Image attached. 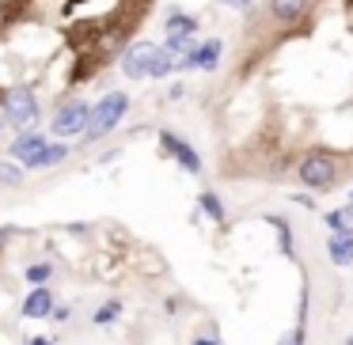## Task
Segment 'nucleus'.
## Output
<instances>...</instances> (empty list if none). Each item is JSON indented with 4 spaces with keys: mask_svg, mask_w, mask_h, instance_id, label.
Wrapping results in <instances>:
<instances>
[{
    "mask_svg": "<svg viewBox=\"0 0 353 345\" xmlns=\"http://www.w3.org/2000/svg\"><path fill=\"white\" fill-rule=\"evenodd\" d=\"M54 311V296L46 292V284H39V289L27 296V304H23V315L27 319H46V315Z\"/></svg>",
    "mask_w": 353,
    "mask_h": 345,
    "instance_id": "nucleus-9",
    "label": "nucleus"
},
{
    "mask_svg": "<svg viewBox=\"0 0 353 345\" xmlns=\"http://www.w3.org/2000/svg\"><path fill=\"white\" fill-rule=\"evenodd\" d=\"M27 281H31L34 289H39V284H46L50 281V266H46V262H42V266H31V269H27Z\"/></svg>",
    "mask_w": 353,
    "mask_h": 345,
    "instance_id": "nucleus-19",
    "label": "nucleus"
},
{
    "mask_svg": "<svg viewBox=\"0 0 353 345\" xmlns=\"http://www.w3.org/2000/svg\"><path fill=\"white\" fill-rule=\"evenodd\" d=\"M42 145H46V137H42V133H31V129H23L19 133L16 140H12V156H19V160H34V156L42 152Z\"/></svg>",
    "mask_w": 353,
    "mask_h": 345,
    "instance_id": "nucleus-8",
    "label": "nucleus"
},
{
    "mask_svg": "<svg viewBox=\"0 0 353 345\" xmlns=\"http://www.w3.org/2000/svg\"><path fill=\"white\" fill-rule=\"evenodd\" d=\"M152 54H156L152 42H133V50L125 54L122 72H125L130 80H145V76H148V65H152Z\"/></svg>",
    "mask_w": 353,
    "mask_h": 345,
    "instance_id": "nucleus-5",
    "label": "nucleus"
},
{
    "mask_svg": "<svg viewBox=\"0 0 353 345\" xmlns=\"http://www.w3.org/2000/svg\"><path fill=\"white\" fill-rule=\"evenodd\" d=\"M0 103H4V118L12 122V129L23 133L39 122V99L27 87H8V92L0 95Z\"/></svg>",
    "mask_w": 353,
    "mask_h": 345,
    "instance_id": "nucleus-2",
    "label": "nucleus"
},
{
    "mask_svg": "<svg viewBox=\"0 0 353 345\" xmlns=\"http://www.w3.org/2000/svg\"><path fill=\"white\" fill-rule=\"evenodd\" d=\"M163 50H168L171 57H186V54H194L198 46H194V34H168V46Z\"/></svg>",
    "mask_w": 353,
    "mask_h": 345,
    "instance_id": "nucleus-15",
    "label": "nucleus"
},
{
    "mask_svg": "<svg viewBox=\"0 0 353 345\" xmlns=\"http://www.w3.org/2000/svg\"><path fill=\"white\" fill-rule=\"evenodd\" d=\"M65 156H69V148H65V145H42V152L34 156V160H27V167H57Z\"/></svg>",
    "mask_w": 353,
    "mask_h": 345,
    "instance_id": "nucleus-13",
    "label": "nucleus"
},
{
    "mask_svg": "<svg viewBox=\"0 0 353 345\" xmlns=\"http://www.w3.org/2000/svg\"><path fill=\"white\" fill-rule=\"evenodd\" d=\"M175 69H179V57H171L168 50H160V46H156V54H152V65H148V76L163 80V76H171Z\"/></svg>",
    "mask_w": 353,
    "mask_h": 345,
    "instance_id": "nucleus-12",
    "label": "nucleus"
},
{
    "mask_svg": "<svg viewBox=\"0 0 353 345\" xmlns=\"http://www.w3.org/2000/svg\"><path fill=\"white\" fill-rule=\"evenodd\" d=\"M118 315H122V304H118V300H110V304H103L99 311H95V322L103 326V322H114Z\"/></svg>",
    "mask_w": 353,
    "mask_h": 345,
    "instance_id": "nucleus-17",
    "label": "nucleus"
},
{
    "mask_svg": "<svg viewBox=\"0 0 353 345\" xmlns=\"http://www.w3.org/2000/svg\"><path fill=\"white\" fill-rule=\"evenodd\" d=\"M168 34H198V19L183 16V12H168Z\"/></svg>",
    "mask_w": 353,
    "mask_h": 345,
    "instance_id": "nucleus-14",
    "label": "nucleus"
},
{
    "mask_svg": "<svg viewBox=\"0 0 353 345\" xmlns=\"http://www.w3.org/2000/svg\"><path fill=\"white\" fill-rule=\"evenodd\" d=\"M201 209H205V213L213 216V220H224V205L213 198V194H201Z\"/></svg>",
    "mask_w": 353,
    "mask_h": 345,
    "instance_id": "nucleus-18",
    "label": "nucleus"
},
{
    "mask_svg": "<svg viewBox=\"0 0 353 345\" xmlns=\"http://www.w3.org/2000/svg\"><path fill=\"white\" fill-rule=\"evenodd\" d=\"M334 178H338V167H334V160H330V156L312 152V156H304V160H300V182H304L307 190H330V186H334Z\"/></svg>",
    "mask_w": 353,
    "mask_h": 345,
    "instance_id": "nucleus-3",
    "label": "nucleus"
},
{
    "mask_svg": "<svg viewBox=\"0 0 353 345\" xmlns=\"http://www.w3.org/2000/svg\"><path fill=\"white\" fill-rule=\"evenodd\" d=\"M307 4H312V0H270V16H274L277 23H292V19L304 16Z\"/></svg>",
    "mask_w": 353,
    "mask_h": 345,
    "instance_id": "nucleus-10",
    "label": "nucleus"
},
{
    "mask_svg": "<svg viewBox=\"0 0 353 345\" xmlns=\"http://www.w3.org/2000/svg\"><path fill=\"white\" fill-rule=\"evenodd\" d=\"M125 110H130V95H122V92L103 95V99L92 107V114H88V129H84V137H88V140L107 137V133L125 118Z\"/></svg>",
    "mask_w": 353,
    "mask_h": 345,
    "instance_id": "nucleus-1",
    "label": "nucleus"
},
{
    "mask_svg": "<svg viewBox=\"0 0 353 345\" xmlns=\"http://www.w3.org/2000/svg\"><path fill=\"white\" fill-rule=\"evenodd\" d=\"M221 39H209L205 46H198L194 54H186V57H179V69H213L216 65V57H221Z\"/></svg>",
    "mask_w": 353,
    "mask_h": 345,
    "instance_id": "nucleus-7",
    "label": "nucleus"
},
{
    "mask_svg": "<svg viewBox=\"0 0 353 345\" xmlns=\"http://www.w3.org/2000/svg\"><path fill=\"white\" fill-rule=\"evenodd\" d=\"M281 345H304V330H292V334H285Z\"/></svg>",
    "mask_w": 353,
    "mask_h": 345,
    "instance_id": "nucleus-20",
    "label": "nucleus"
},
{
    "mask_svg": "<svg viewBox=\"0 0 353 345\" xmlns=\"http://www.w3.org/2000/svg\"><path fill=\"white\" fill-rule=\"evenodd\" d=\"M160 145H163V152H171V156H175V160L186 167V171H194V175L201 171V160H198V152H194V148L186 145V140H179L175 133H160Z\"/></svg>",
    "mask_w": 353,
    "mask_h": 345,
    "instance_id": "nucleus-6",
    "label": "nucleus"
},
{
    "mask_svg": "<svg viewBox=\"0 0 353 345\" xmlns=\"http://www.w3.org/2000/svg\"><path fill=\"white\" fill-rule=\"evenodd\" d=\"M330 262H334V266H350L353 262V236L350 231H338V236L330 239Z\"/></svg>",
    "mask_w": 353,
    "mask_h": 345,
    "instance_id": "nucleus-11",
    "label": "nucleus"
},
{
    "mask_svg": "<svg viewBox=\"0 0 353 345\" xmlns=\"http://www.w3.org/2000/svg\"><path fill=\"white\" fill-rule=\"evenodd\" d=\"M27 345H54V342H50V337H31Z\"/></svg>",
    "mask_w": 353,
    "mask_h": 345,
    "instance_id": "nucleus-21",
    "label": "nucleus"
},
{
    "mask_svg": "<svg viewBox=\"0 0 353 345\" xmlns=\"http://www.w3.org/2000/svg\"><path fill=\"white\" fill-rule=\"evenodd\" d=\"M88 114H92V107H88L84 99H72V103H65L61 110H57V118H54V137H77V133H84L88 129Z\"/></svg>",
    "mask_w": 353,
    "mask_h": 345,
    "instance_id": "nucleus-4",
    "label": "nucleus"
},
{
    "mask_svg": "<svg viewBox=\"0 0 353 345\" xmlns=\"http://www.w3.org/2000/svg\"><path fill=\"white\" fill-rule=\"evenodd\" d=\"M345 345H353V337H350V342H345Z\"/></svg>",
    "mask_w": 353,
    "mask_h": 345,
    "instance_id": "nucleus-23",
    "label": "nucleus"
},
{
    "mask_svg": "<svg viewBox=\"0 0 353 345\" xmlns=\"http://www.w3.org/2000/svg\"><path fill=\"white\" fill-rule=\"evenodd\" d=\"M228 4H236V8H243V4H251V0H228Z\"/></svg>",
    "mask_w": 353,
    "mask_h": 345,
    "instance_id": "nucleus-22",
    "label": "nucleus"
},
{
    "mask_svg": "<svg viewBox=\"0 0 353 345\" xmlns=\"http://www.w3.org/2000/svg\"><path fill=\"white\" fill-rule=\"evenodd\" d=\"M23 182V171L16 163H0V186H19Z\"/></svg>",
    "mask_w": 353,
    "mask_h": 345,
    "instance_id": "nucleus-16",
    "label": "nucleus"
}]
</instances>
